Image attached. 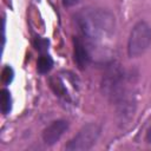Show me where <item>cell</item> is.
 I'll return each instance as SVG.
<instances>
[{
    "mask_svg": "<svg viewBox=\"0 0 151 151\" xmlns=\"http://www.w3.org/2000/svg\"><path fill=\"white\" fill-rule=\"evenodd\" d=\"M76 22L81 33L90 40L100 41L114 33V15L103 8H84L76 14Z\"/></svg>",
    "mask_w": 151,
    "mask_h": 151,
    "instance_id": "1",
    "label": "cell"
},
{
    "mask_svg": "<svg viewBox=\"0 0 151 151\" xmlns=\"http://www.w3.org/2000/svg\"><path fill=\"white\" fill-rule=\"evenodd\" d=\"M101 92L112 101H117L124 93V70L117 63L107 66L101 79Z\"/></svg>",
    "mask_w": 151,
    "mask_h": 151,
    "instance_id": "2",
    "label": "cell"
},
{
    "mask_svg": "<svg viewBox=\"0 0 151 151\" xmlns=\"http://www.w3.org/2000/svg\"><path fill=\"white\" fill-rule=\"evenodd\" d=\"M151 44V27L145 21H138L129 37L127 54L131 58H136L143 54Z\"/></svg>",
    "mask_w": 151,
    "mask_h": 151,
    "instance_id": "3",
    "label": "cell"
},
{
    "mask_svg": "<svg viewBox=\"0 0 151 151\" xmlns=\"http://www.w3.org/2000/svg\"><path fill=\"white\" fill-rule=\"evenodd\" d=\"M100 134V127L96 123L84 125L78 133L66 144V150L70 151H83L91 149L97 142Z\"/></svg>",
    "mask_w": 151,
    "mask_h": 151,
    "instance_id": "4",
    "label": "cell"
},
{
    "mask_svg": "<svg viewBox=\"0 0 151 151\" xmlns=\"http://www.w3.org/2000/svg\"><path fill=\"white\" fill-rule=\"evenodd\" d=\"M67 129H68V123L66 120L63 119L54 120L44 130L42 140L47 145H53L61 138V136L66 132Z\"/></svg>",
    "mask_w": 151,
    "mask_h": 151,
    "instance_id": "5",
    "label": "cell"
},
{
    "mask_svg": "<svg viewBox=\"0 0 151 151\" xmlns=\"http://www.w3.org/2000/svg\"><path fill=\"white\" fill-rule=\"evenodd\" d=\"M73 46H74V61L77 63L80 70H84L90 63V53L86 46L84 45V42L79 38L73 39Z\"/></svg>",
    "mask_w": 151,
    "mask_h": 151,
    "instance_id": "6",
    "label": "cell"
},
{
    "mask_svg": "<svg viewBox=\"0 0 151 151\" xmlns=\"http://www.w3.org/2000/svg\"><path fill=\"white\" fill-rule=\"evenodd\" d=\"M53 66V60L50 55H46V54H42L39 57L38 59V63H37V67H38V71L40 73H47Z\"/></svg>",
    "mask_w": 151,
    "mask_h": 151,
    "instance_id": "7",
    "label": "cell"
},
{
    "mask_svg": "<svg viewBox=\"0 0 151 151\" xmlns=\"http://www.w3.org/2000/svg\"><path fill=\"white\" fill-rule=\"evenodd\" d=\"M0 101H1V111L4 114H7L11 111V93L8 90L4 88L1 90V94H0Z\"/></svg>",
    "mask_w": 151,
    "mask_h": 151,
    "instance_id": "8",
    "label": "cell"
},
{
    "mask_svg": "<svg viewBox=\"0 0 151 151\" xmlns=\"http://www.w3.org/2000/svg\"><path fill=\"white\" fill-rule=\"evenodd\" d=\"M51 86L53 87L54 92L58 94V96H66V90H65V86L64 84L60 81L59 78H53L51 79Z\"/></svg>",
    "mask_w": 151,
    "mask_h": 151,
    "instance_id": "9",
    "label": "cell"
},
{
    "mask_svg": "<svg viewBox=\"0 0 151 151\" xmlns=\"http://www.w3.org/2000/svg\"><path fill=\"white\" fill-rule=\"evenodd\" d=\"M1 79H2L4 84H8V83L12 81V79H13V70H12L9 66H6V67L2 70Z\"/></svg>",
    "mask_w": 151,
    "mask_h": 151,
    "instance_id": "10",
    "label": "cell"
},
{
    "mask_svg": "<svg viewBox=\"0 0 151 151\" xmlns=\"http://www.w3.org/2000/svg\"><path fill=\"white\" fill-rule=\"evenodd\" d=\"M48 46V41L46 39H37L35 40V48L40 52H44L46 50V47Z\"/></svg>",
    "mask_w": 151,
    "mask_h": 151,
    "instance_id": "11",
    "label": "cell"
},
{
    "mask_svg": "<svg viewBox=\"0 0 151 151\" xmlns=\"http://www.w3.org/2000/svg\"><path fill=\"white\" fill-rule=\"evenodd\" d=\"M80 0H63V4L66 6V7H71V6H74L79 2Z\"/></svg>",
    "mask_w": 151,
    "mask_h": 151,
    "instance_id": "12",
    "label": "cell"
},
{
    "mask_svg": "<svg viewBox=\"0 0 151 151\" xmlns=\"http://www.w3.org/2000/svg\"><path fill=\"white\" fill-rule=\"evenodd\" d=\"M146 142H147L149 144H151V127L149 129V131H147V133H146Z\"/></svg>",
    "mask_w": 151,
    "mask_h": 151,
    "instance_id": "13",
    "label": "cell"
}]
</instances>
